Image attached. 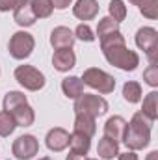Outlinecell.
<instances>
[{"label":"cell","instance_id":"cell-1","mask_svg":"<svg viewBox=\"0 0 158 160\" xmlns=\"http://www.w3.org/2000/svg\"><path fill=\"white\" fill-rule=\"evenodd\" d=\"M99 41H101L102 54L110 65L117 67L121 71H134L140 65V56L126 47V41L119 30L101 38Z\"/></svg>","mask_w":158,"mask_h":160},{"label":"cell","instance_id":"cell-2","mask_svg":"<svg viewBox=\"0 0 158 160\" xmlns=\"http://www.w3.org/2000/svg\"><path fill=\"white\" fill-rule=\"evenodd\" d=\"M151 128H153V121L145 118L141 112H136L130 123H126L125 136H123V142L128 147V151H140L147 147L151 142Z\"/></svg>","mask_w":158,"mask_h":160},{"label":"cell","instance_id":"cell-3","mask_svg":"<svg viewBox=\"0 0 158 160\" xmlns=\"http://www.w3.org/2000/svg\"><path fill=\"white\" fill-rule=\"evenodd\" d=\"M4 112H7L17 127H30L36 121L34 108L28 104L26 95L21 91H7L4 95Z\"/></svg>","mask_w":158,"mask_h":160},{"label":"cell","instance_id":"cell-4","mask_svg":"<svg viewBox=\"0 0 158 160\" xmlns=\"http://www.w3.org/2000/svg\"><path fill=\"white\" fill-rule=\"evenodd\" d=\"M73 110H75V114H86V116H91V118H101L108 112V102L101 95L82 93L78 99H75Z\"/></svg>","mask_w":158,"mask_h":160},{"label":"cell","instance_id":"cell-5","mask_svg":"<svg viewBox=\"0 0 158 160\" xmlns=\"http://www.w3.org/2000/svg\"><path fill=\"white\" fill-rule=\"evenodd\" d=\"M82 82H84V86H89V88L97 89L102 95H108L116 89V78L112 75H108L106 71L99 69V67L86 69L84 75H82Z\"/></svg>","mask_w":158,"mask_h":160},{"label":"cell","instance_id":"cell-6","mask_svg":"<svg viewBox=\"0 0 158 160\" xmlns=\"http://www.w3.org/2000/svg\"><path fill=\"white\" fill-rule=\"evenodd\" d=\"M15 80L28 91H39L47 84L45 75L32 65H19L15 69Z\"/></svg>","mask_w":158,"mask_h":160},{"label":"cell","instance_id":"cell-7","mask_svg":"<svg viewBox=\"0 0 158 160\" xmlns=\"http://www.w3.org/2000/svg\"><path fill=\"white\" fill-rule=\"evenodd\" d=\"M136 45L141 48L149 60V63H156L158 60V32L151 26H143L136 32Z\"/></svg>","mask_w":158,"mask_h":160},{"label":"cell","instance_id":"cell-8","mask_svg":"<svg viewBox=\"0 0 158 160\" xmlns=\"http://www.w3.org/2000/svg\"><path fill=\"white\" fill-rule=\"evenodd\" d=\"M34 47H36L34 36L21 30V32H15L9 39V54L15 60H26L34 52Z\"/></svg>","mask_w":158,"mask_h":160},{"label":"cell","instance_id":"cell-9","mask_svg":"<svg viewBox=\"0 0 158 160\" xmlns=\"http://www.w3.org/2000/svg\"><path fill=\"white\" fill-rule=\"evenodd\" d=\"M39 151V142L36 140V136L32 134H24V136H19L15 142H13V147H11V153L15 155L17 160H30L34 158Z\"/></svg>","mask_w":158,"mask_h":160},{"label":"cell","instance_id":"cell-10","mask_svg":"<svg viewBox=\"0 0 158 160\" xmlns=\"http://www.w3.org/2000/svg\"><path fill=\"white\" fill-rule=\"evenodd\" d=\"M69 138H71V134H69L65 128L54 127V128H50V130L47 132L45 143H47V147H48L50 151L60 153V151H63V149L69 147Z\"/></svg>","mask_w":158,"mask_h":160},{"label":"cell","instance_id":"cell-11","mask_svg":"<svg viewBox=\"0 0 158 160\" xmlns=\"http://www.w3.org/2000/svg\"><path fill=\"white\" fill-rule=\"evenodd\" d=\"M13 21L19 26H32L36 24V15L32 9V0H19L13 9Z\"/></svg>","mask_w":158,"mask_h":160},{"label":"cell","instance_id":"cell-12","mask_svg":"<svg viewBox=\"0 0 158 160\" xmlns=\"http://www.w3.org/2000/svg\"><path fill=\"white\" fill-rule=\"evenodd\" d=\"M50 45L54 47V50L73 48V45H75V34L67 26H56L50 32Z\"/></svg>","mask_w":158,"mask_h":160},{"label":"cell","instance_id":"cell-13","mask_svg":"<svg viewBox=\"0 0 158 160\" xmlns=\"http://www.w3.org/2000/svg\"><path fill=\"white\" fill-rule=\"evenodd\" d=\"M75 63H77V56H75L73 48H60L52 56V65L60 73H67L69 69L75 67Z\"/></svg>","mask_w":158,"mask_h":160},{"label":"cell","instance_id":"cell-14","mask_svg":"<svg viewBox=\"0 0 158 160\" xmlns=\"http://www.w3.org/2000/svg\"><path fill=\"white\" fill-rule=\"evenodd\" d=\"M99 13V2L97 0H77L73 6V15L80 21H91Z\"/></svg>","mask_w":158,"mask_h":160},{"label":"cell","instance_id":"cell-15","mask_svg":"<svg viewBox=\"0 0 158 160\" xmlns=\"http://www.w3.org/2000/svg\"><path fill=\"white\" fill-rule=\"evenodd\" d=\"M125 128H126V121L121 116H114L106 121L104 125V136L114 140V142H123V136H125Z\"/></svg>","mask_w":158,"mask_h":160},{"label":"cell","instance_id":"cell-16","mask_svg":"<svg viewBox=\"0 0 158 160\" xmlns=\"http://www.w3.org/2000/svg\"><path fill=\"white\" fill-rule=\"evenodd\" d=\"M75 132L84 134V136H87V138H93V134L97 132L95 118L86 116V114H77V118H75Z\"/></svg>","mask_w":158,"mask_h":160},{"label":"cell","instance_id":"cell-17","mask_svg":"<svg viewBox=\"0 0 158 160\" xmlns=\"http://www.w3.org/2000/svg\"><path fill=\"white\" fill-rule=\"evenodd\" d=\"M62 91L67 99H78L84 93V82L78 77H67L62 80Z\"/></svg>","mask_w":158,"mask_h":160},{"label":"cell","instance_id":"cell-18","mask_svg":"<svg viewBox=\"0 0 158 160\" xmlns=\"http://www.w3.org/2000/svg\"><path fill=\"white\" fill-rule=\"evenodd\" d=\"M97 155L104 160H114L119 155V143L106 138V136H102L99 145H97Z\"/></svg>","mask_w":158,"mask_h":160},{"label":"cell","instance_id":"cell-19","mask_svg":"<svg viewBox=\"0 0 158 160\" xmlns=\"http://www.w3.org/2000/svg\"><path fill=\"white\" fill-rule=\"evenodd\" d=\"M69 147H71V153L86 157L89 147H91V138H87L84 134H78V132H73L71 138H69Z\"/></svg>","mask_w":158,"mask_h":160},{"label":"cell","instance_id":"cell-20","mask_svg":"<svg viewBox=\"0 0 158 160\" xmlns=\"http://www.w3.org/2000/svg\"><path fill=\"white\" fill-rule=\"evenodd\" d=\"M145 118H149V119L156 121L158 118V93L156 91H151V93H147L145 95V99H143V104H141V110H140Z\"/></svg>","mask_w":158,"mask_h":160},{"label":"cell","instance_id":"cell-21","mask_svg":"<svg viewBox=\"0 0 158 160\" xmlns=\"http://www.w3.org/2000/svg\"><path fill=\"white\" fill-rule=\"evenodd\" d=\"M134 6H138L140 13L151 21L158 19V0H128Z\"/></svg>","mask_w":158,"mask_h":160},{"label":"cell","instance_id":"cell-22","mask_svg":"<svg viewBox=\"0 0 158 160\" xmlns=\"http://www.w3.org/2000/svg\"><path fill=\"white\" fill-rule=\"evenodd\" d=\"M123 99L130 104H136L141 101V86L140 82H134V80H128L125 82L123 86Z\"/></svg>","mask_w":158,"mask_h":160},{"label":"cell","instance_id":"cell-23","mask_svg":"<svg viewBox=\"0 0 158 160\" xmlns=\"http://www.w3.org/2000/svg\"><path fill=\"white\" fill-rule=\"evenodd\" d=\"M32 9H34L36 19H47L52 15L54 6L50 0H32Z\"/></svg>","mask_w":158,"mask_h":160},{"label":"cell","instance_id":"cell-24","mask_svg":"<svg viewBox=\"0 0 158 160\" xmlns=\"http://www.w3.org/2000/svg\"><path fill=\"white\" fill-rule=\"evenodd\" d=\"M119 30V22H116L112 17H102L101 21H99V26H97V36H99V39L101 38H104V36H108V34H114V32H117Z\"/></svg>","mask_w":158,"mask_h":160},{"label":"cell","instance_id":"cell-25","mask_svg":"<svg viewBox=\"0 0 158 160\" xmlns=\"http://www.w3.org/2000/svg\"><path fill=\"white\" fill-rule=\"evenodd\" d=\"M108 11H110V15H108V17H112L116 22L125 21V17H126V6H125V2H123V0H110Z\"/></svg>","mask_w":158,"mask_h":160},{"label":"cell","instance_id":"cell-26","mask_svg":"<svg viewBox=\"0 0 158 160\" xmlns=\"http://www.w3.org/2000/svg\"><path fill=\"white\" fill-rule=\"evenodd\" d=\"M17 128V123L7 112H0V136L7 138L9 134H13V130Z\"/></svg>","mask_w":158,"mask_h":160},{"label":"cell","instance_id":"cell-27","mask_svg":"<svg viewBox=\"0 0 158 160\" xmlns=\"http://www.w3.org/2000/svg\"><path fill=\"white\" fill-rule=\"evenodd\" d=\"M95 34H93V30L89 28V24H78L77 26V30H75V39H80V41H86V43H91V41H95Z\"/></svg>","mask_w":158,"mask_h":160},{"label":"cell","instance_id":"cell-28","mask_svg":"<svg viewBox=\"0 0 158 160\" xmlns=\"http://www.w3.org/2000/svg\"><path fill=\"white\" fill-rule=\"evenodd\" d=\"M143 80L151 88H156L158 86V65L156 63H149V67L143 71Z\"/></svg>","mask_w":158,"mask_h":160},{"label":"cell","instance_id":"cell-29","mask_svg":"<svg viewBox=\"0 0 158 160\" xmlns=\"http://www.w3.org/2000/svg\"><path fill=\"white\" fill-rule=\"evenodd\" d=\"M19 0H0V11H11L15 9Z\"/></svg>","mask_w":158,"mask_h":160},{"label":"cell","instance_id":"cell-30","mask_svg":"<svg viewBox=\"0 0 158 160\" xmlns=\"http://www.w3.org/2000/svg\"><path fill=\"white\" fill-rule=\"evenodd\" d=\"M50 2H52V6H54L56 9H65V8L71 6L73 0H50Z\"/></svg>","mask_w":158,"mask_h":160},{"label":"cell","instance_id":"cell-31","mask_svg":"<svg viewBox=\"0 0 158 160\" xmlns=\"http://www.w3.org/2000/svg\"><path fill=\"white\" fill-rule=\"evenodd\" d=\"M119 160H138V155L134 153V151H126V153H121L117 155Z\"/></svg>","mask_w":158,"mask_h":160},{"label":"cell","instance_id":"cell-32","mask_svg":"<svg viewBox=\"0 0 158 160\" xmlns=\"http://www.w3.org/2000/svg\"><path fill=\"white\" fill-rule=\"evenodd\" d=\"M84 158H86V157H82V155H77V153H69L65 160H84Z\"/></svg>","mask_w":158,"mask_h":160},{"label":"cell","instance_id":"cell-33","mask_svg":"<svg viewBox=\"0 0 158 160\" xmlns=\"http://www.w3.org/2000/svg\"><path fill=\"white\" fill-rule=\"evenodd\" d=\"M145 160H158V151H151L149 155H147V158Z\"/></svg>","mask_w":158,"mask_h":160},{"label":"cell","instance_id":"cell-34","mask_svg":"<svg viewBox=\"0 0 158 160\" xmlns=\"http://www.w3.org/2000/svg\"><path fill=\"white\" fill-rule=\"evenodd\" d=\"M39 160H52L50 157H43V158H39Z\"/></svg>","mask_w":158,"mask_h":160},{"label":"cell","instance_id":"cell-35","mask_svg":"<svg viewBox=\"0 0 158 160\" xmlns=\"http://www.w3.org/2000/svg\"><path fill=\"white\" fill-rule=\"evenodd\" d=\"M84 160H99V158H84Z\"/></svg>","mask_w":158,"mask_h":160}]
</instances>
